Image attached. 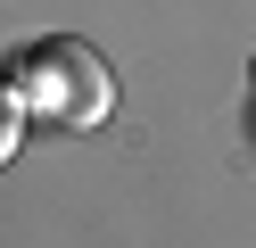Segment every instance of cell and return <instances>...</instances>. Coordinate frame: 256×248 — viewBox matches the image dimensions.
Instances as JSON below:
<instances>
[{
  "label": "cell",
  "instance_id": "obj_1",
  "mask_svg": "<svg viewBox=\"0 0 256 248\" xmlns=\"http://www.w3.org/2000/svg\"><path fill=\"white\" fill-rule=\"evenodd\" d=\"M17 99H25V116H42V124H58V132H91L116 108V75H108V58L91 42L50 33V42H34L17 58Z\"/></svg>",
  "mask_w": 256,
  "mask_h": 248
},
{
  "label": "cell",
  "instance_id": "obj_2",
  "mask_svg": "<svg viewBox=\"0 0 256 248\" xmlns=\"http://www.w3.org/2000/svg\"><path fill=\"white\" fill-rule=\"evenodd\" d=\"M17 141H25V99H17V83H0V165L17 157Z\"/></svg>",
  "mask_w": 256,
  "mask_h": 248
}]
</instances>
